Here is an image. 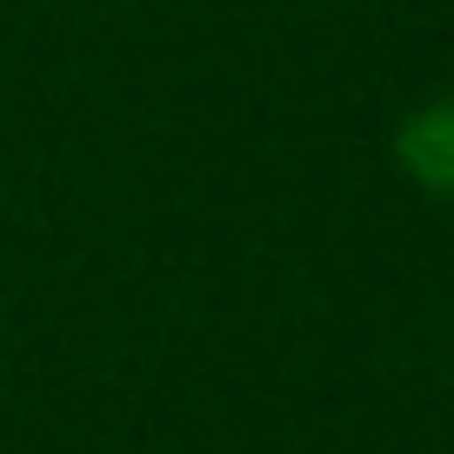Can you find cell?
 Listing matches in <instances>:
<instances>
[{
    "label": "cell",
    "mask_w": 454,
    "mask_h": 454,
    "mask_svg": "<svg viewBox=\"0 0 454 454\" xmlns=\"http://www.w3.org/2000/svg\"><path fill=\"white\" fill-rule=\"evenodd\" d=\"M395 160L421 194L454 200V94H427L395 128Z\"/></svg>",
    "instance_id": "1"
}]
</instances>
